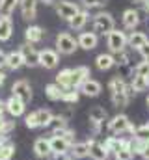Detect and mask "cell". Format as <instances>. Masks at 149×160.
<instances>
[{"instance_id":"27","label":"cell","mask_w":149,"mask_h":160,"mask_svg":"<svg viewBox=\"0 0 149 160\" xmlns=\"http://www.w3.org/2000/svg\"><path fill=\"white\" fill-rule=\"evenodd\" d=\"M88 21H90L88 11H86V9H80L73 19H71V21H67V22H69V28H71V30L78 32V30H82V28L86 26V22H88Z\"/></svg>"},{"instance_id":"5","label":"cell","mask_w":149,"mask_h":160,"mask_svg":"<svg viewBox=\"0 0 149 160\" xmlns=\"http://www.w3.org/2000/svg\"><path fill=\"white\" fill-rule=\"evenodd\" d=\"M106 47L110 50V54H119V52H125V48L129 47L127 45V34L119 28H114L110 34L106 36Z\"/></svg>"},{"instance_id":"3","label":"cell","mask_w":149,"mask_h":160,"mask_svg":"<svg viewBox=\"0 0 149 160\" xmlns=\"http://www.w3.org/2000/svg\"><path fill=\"white\" fill-rule=\"evenodd\" d=\"M52 119H54V114L49 108H39L24 118V125L28 128H41V127H50Z\"/></svg>"},{"instance_id":"32","label":"cell","mask_w":149,"mask_h":160,"mask_svg":"<svg viewBox=\"0 0 149 160\" xmlns=\"http://www.w3.org/2000/svg\"><path fill=\"white\" fill-rule=\"evenodd\" d=\"M21 0H0V17H9Z\"/></svg>"},{"instance_id":"1","label":"cell","mask_w":149,"mask_h":160,"mask_svg":"<svg viewBox=\"0 0 149 160\" xmlns=\"http://www.w3.org/2000/svg\"><path fill=\"white\" fill-rule=\"evenodd\" d=\"M108 89H110V99H112V104L116 108H125L131 101V97L134 95L131 84H127L125 80L121 78L119 75L114 77V78L108 82Z\"/></svg>"},{"instance_id":"51","label":"cell","mask_w":149,"mask_h":160,"mask_svg":"<svg viewBox=\"0 0 149 160\" xmlns=\"http://www.w3.org/2000/svg\"><path fill=\"white\" fill-rule=\"evenodd\" d=\"M146 102H147V106H149V95H147V99H146Z\"/></svg>"},{"instance_id":"53","label":"cell","mask_w":149,"mask_h":160,"mask_svg":"<svg viewBox=\"0 0 149 160\" xmlns=\"http://www.w3.org/2000/svg\"><path fill=\"white\" fill-rule=\"evenodd\" d=\"M146 125H147V128H149V121H147V123H146Z\"/></svg>"},{"instance_id":"17","label":"cell","mask_w":149,"mask_h":160,"mask_svg":"<svg viewBox=\"0 0 149 160\" xmlns=\"http://www.w3.org/2000/svg\"><path fill=\"white\" fill-rule=\"evenodd\" d=\"M78 91H80V95H86V97H99L101 91H103V86H101V82H97V80L88 78L80 88H78Z\"/></svg>"},{"instance_id":"25","label":"cell","mask_w":149,"mask_h":160,"mask_svg":"<svg viewBox=\"0 0 149 160\" xmlns=\"http://www.w3.org/2000/svg\"><path fill=\"white\" fill-rule=\"evenodd\" d=\"M114 65H116V56L110 54V52H103V54H99L95 58V67L99 71H108Z\"/></svg>"},{"instance_id":"41","label":"cell","mask_w":149,"mask_h":160,"mask_svg":"<svg viewBox=\"0 0 149 160\" xmlns=\"http://www.w3.org/2000/svg\"><path fill=\"white\" fill-rule=\"evenodd\" d=\"M138 52H140V56H142L144 60H147V58H149V41L142 47V48H138Z\"/></svg>"},{"instance_id":"29","label":"cell","mask_w":149,"mask_h":160,"mask_svg":"<svg viewBox=\"0 0 149 160\" xmlns=\"http://www.w3.org/2000/svg\"><path fill=\"white\" fill-rule=\"evenodd\" d=\"M64 91H65V89H62L56 82H52V84H47V86H45V95H47V99H49V101H52V102L62 101Z\"/></svg>"},{"instance_id":"8","label":"cell","mask_w":149,"mask_h":160,"mask_svg":"<svg viewBox=\"0 0 149 160\" xmlns=\"http://www.w3.org/2000/svg\"><path fill=\"white\" fill-rule=\"evenodd\" d=\"M11 95L17 97V99H21L24 104H28V102L32 101V86H30V82L24 80V78L17 80V82L11 86Z\"/></svg>"},{"instance_id":"37","label":"cell","mask_w":149,"mask_h":160,"mask_svg":"<svg viewBox=\"0 0 149 160\" xmlns=\"http://www.w3.org/2000/svg\"><path fill=\"white\" fill-rule=\"evenodd\" d=\"M132 75H142V77H149V65L147 62L144 60V62H140L136 67H134V71H132Z\"/></svg>"},{"instance_id":"45","label":"cell","mask_w":149,"mask_h":160,"mask_svg":"<svg viewBox=\"0 0 149 160\" xmlns=\"http://www.w3.org/2000/svg\"><path fill=\"white\" fill-rule=\"evenodd\" d=\"M6 142H9V136H8V134H2V132H0V145H2V143H6Z\"/></svg>"},{"instance_id":"50","label":"cell","mask_w":149,"mask_h":160,"mask_svg":"<svg viewBox=\"0 0 149 160\" xmlns=\"http://www.w3.org/2000/svg\"><path fill=\"white\" fill-rule=\"evenodd\" d=\"M132 2H146V0H132Z\"/></svg>"},{"instance_id":"48","label":"cell","mask_w":149,"mask_h":160,"mask_svg":"<svg viewBox=\"0 0 149 160\" xmlns=\"http://www.w3.org/2000/svg\"><path fill=\"white\" fill-rule=\"evenodd\" d=\"M144 4H146V11H147V13H149V0H146Z\"/></svg>"},{"instance_id":"19","label":"cell","mask_w":149,"mask_h":160,"mask_svg":"<svg viewBox=\"0 0 149 160\" xmlns=\"http://www.w3.org/2000/svg\"><path fill=\"white\" fill-rule=\"evenodd\" d=\"M78 47L80 48H84V50H93L95 47H97V43H99V36L95 34V32H82L78 38Z\"/></svg>"},{"instance_id":"26","label":"cell","mask_w":149,"mask_h":160,"mask_svg":"<svg viewBox=\"0 0 149 160\" xmlns=\"http://www.w3.org/2000/svg\"><path fill=\"white\" fill-rule=\"evenodd\" d=\"M69 155L76 160L90 157V142H88V140H86V142H74L73 145H71Z\"/></svg>"},{"instance_id":"36","label":"cell","mask_w":149,"mask_h":160,"mask_svg":"<svg viewBox=\"0 0 149 160\" xmlns=\"http://www.w3.org/2000/svg\"><path fill=\"white\" fill-rule=\"evenodd\" d=\"M132 136H134V138H138V140H144V142H147V143H149V128H147V125L136 127Z\"/></svg>"},{"instance_id":"33","label":"cell","mask_w":149,"mask_h":160,"mask_svg":"<svg viewBox=\"0 0 149 160\" xmlns=\"http://www.w3.org/2000/svg\"><path fill=\"white\" fill-rule=\"evenodd\" d=\"M15 157V145L11 142H6L0 145V160H11Z\"/></svg>"},{"instance_id":"10","label":"cell","mask_w":149,"mask_h":160,"mask_svg":"<svg viewBox=\"0 0 149 160\" xmlns=\"http://www.w3.org/2000/svg\"><path fill=\"white\" fill-rule=\"evenodd\" d=\"M19 50H21V54L24 58V65H28V67H37L39 65V50H37L32 43H26L24 41L19 47Z\"/></svg>"},{"instance_id":"34","label":"cell","mask_w":149,"mask_h":160,"mask_svg":"<svg viewBox=\"0 0 149 160\" xmlns=\"http://www.w3.org/2000/svg\"><path fill=\"white\" fill-rule=\"evenodd\" d=\"M78 99H80V91L78 89H65L64 97H62V102H65V104H76Z\"/></svg>"},{"instance_id":"6","label":"cell","mask_w":149,"mask_h":160,"mask_svg":"<svg viewBox=\"0 0 149 160\" xmlns=\"http://www.w3.org/2000/svg\"><path fill=\"white\" fill-rule=\"evenodd\" d=\"M78 48V41L74 39L69 32H60L56 36V52L64 56H71Z\"/></svg>"},{"instance_id":"23","label":"cell","mask_w":149,"mask_h":160,"mask_svg":"<svg viewBox=\"0 0 149 160\" xmlns=\"http://www.w3.org/2000/svg\"><path fill=\"white\" fill-rule=\"evenodd\" d=\"M45 38V30L41 28V26H37V24H30L26 30H24V39L26 43H32V45H37V43H41Z\"/></svg>"},{"instance_id":"40","label":"cell","mask_w":149,"mask_h":160,"mask_svg":"<svg viewBox=\"0 0 149 160\" xmlns=\"http://www.w3.org/2000/svg\"><path fill=\"white\" fill-rule=\"evenodd\" d=\"M116 65H129V56L125 54V52H119V54H116Z\"/></svg>"},{"instance_id":"44","label":"cell","mask_w":149,"mask_h":160,"mask_svg":"<svg viewBox=\"0 0 149 160\" xmlns=\"http://www.w3.org/2000/svg\"><path fill=\"white\" fill-rule=\"evenodd\" d=\"M140 157H142V158H144V160H149V143H147V147L144 149V153H142Z\"/></svg>"},{"instance_id":"35","label":"cell","mask_w":149,"mask_h":160,"mask_svg":"<svg viewBox=\"0 0 149 160\" xmlns=\"http://www.w3.org/2000/svg\"><path fill=\"white\" fill-rule=\"evenodd\" d=\"M132 157H134V153L131 151L129 143H127V145H123L117 153H114V160H132Z\"/></svg>"},{"instance_id":"14","label":"cell","mask_w":149,"mask_h":160,"mask_svg":"<svg viewBox=\"0 0 149 160\" xmlns=\"http://www.w3.org/2000/svg\"><path fill=\"white\" fill-rule=\"evenodd\" d=\"M34 155L37 158H43V160L52 158V149H50V140L49 138L41 136L34 142Z\"/></svg>"},{"instance_id":"4","label":"cell","mask_w":149,"mask_h":160,"mask_svg":"<svg viewBox=\"0 0 149 160\" xmlns=\"http://www.w3.org/2000/svg\"><path fill=\"white\" fill-rule=\"evenodd\" d=\"M116 28V21L108 11H101L93 17V32L97 36H108L112 30Z\"/></svg>"},{"instance_id":"2","label":"cell","mask_w":149,"mask_h":160,"mask_svg":"<svg viewBox=\"0 0 149 160\" xmlns=\"http://www.w3.org/2000/svg\"><path fill=\"white\" fill-rule=\"evenodd\" d=\"M106 128H108V132L114 134V136H121V134H134V128H136V127L131 123L129 116H125V114H116L114 118L108 119Z\"/></svg>"},{"instance_id":"46","label":"cell","mask_w":149,"mask_h":160,"mask_svg":"<svg viewBox=\"0 0 149 160\" xmlns=\"http://www.w3.org/2000/svg\"><path fill=\"white\" fill-rule=\"evenodd\" d=\"M4 82H6V73H4V71H0V86H2Z\"/></svg>"},{"instance_id":"7","label":"cell","mask_w":149,"mask_h":160,"mask_svg":"<svg viewBox=\"0 0 149 160\" xmlns=\"http://www.w3.org/2000/svg\"><path fill=\"white\" fill-rule=\"evenodd\" d=\"M49 140H50L52 158H60V157H67V155H69L71 145H73L69 140H65V138H62V136H54V134H50Z\"/></svg>"},{"instance_id":"54","label":"cell","mask_w":149,"mask_h":160,"mask_svg":"<svg viewBox=\"0 0 149 160\" xmlns=\"http://www.w3.org/2000/svg\"><path fill=\"white\" fill-rule=\"evenodd\" d=\"M0 104H4V102H2V99H0Z\"/></svg>"},{"instance_id":"15","label":"cell","mask_w":149,"mask_h":160,"mask_svg":"<svg viewBox=\"0 0 149 160\" xmlns=\"http://www.w3.org/2000/svg\"><path fill=\"white\" fill-rule=\"evenodd\" d=\"M121 21H123V26H125L127 30L134 32V30L138 28V24H140L142 17H140V11H138V9H134V8H129V9H125V11H123V17H121Z\"/></svg>"},{"instance_id":"21","label":"cell","mask_w":149,"mask_h":160,"mask_svg":"<svg viewBox=\"0 0 149 160\" xmlns=\"http://www.w3.org/2000/svg\"><path fill=\"white\" fill-rule=\"evenodd\" d=\"M129 143V138H123V136H108L105 142H103V145H105V149L114 155V153H117L123 145H127Z\"/></svg>"},{"instance_id":"22","label":"cell","mask_w":149,"mask_h":160,"mask_svg":"<svg viewBox=\"0 0 149 160\" xmlns=\"http://www.w3.org/2000/svg\"><path fill=\"white\" fill-rule=\"evenodd\" d=\"M23 65H24V58H23V54H21L19 48L6 54V67H8L9 71H17V69H21Z\"/></svg>"},{"instance_id":"13","label":"cell","mask_w":149,"mask_h":160,"mask_svg":"<svg viewBox=\"0 0 149 160\" xmlns=\"http://www.w3.org/2000/svg\"><path fill=\"white\" fill-rule=\"evenodd\" d=\"M6 112H8V116H11L13 119H17V118H21V116H24V112H26V104L21 101V99H17V97H9L6 102Z\"/></svg>"},{"instance_id":"28","label":"cell","mask_w":149,"mask_h":160,"mask_svg":"<svg viewBox=\"0 0 149 160\" xmlns=\"http://www.w3.org/2000/svg\"><path fill=\"white\" fill-rule=\"evenodd\" d=\"M71 73H73V69L71 67H65V69H62L58 75H56V84L62 88V89H73V82H71Z\"/></svg>"},{"instance_id":"49","label":"cell","mask_w":149,"mask_h":160,"mask_svg":"<svg viewBox=\"0 0 149 160\" xmlns=\"http://www.w3.org/2000/svg\"><path fill=\"white\" fill-rule=\"evenodd\" d=\"M64 160H76V158H73V157H67V158H64Z\"/></svg>"},{"instance_id":"30","label":"cell","mask_w":149,"mask_h":160,"mask_svg":"<svg viewBox=\"0 0 149 160\" xmlns=\"http://www.w3.org/2000/svg\"><path fill=\"white\" fill-rule=\"evenodd\" d=\"M13 34L11 17H0V41H8Z\"/></svg>"},{"instance_id":"39","label":"cell","mask_w":149,"mask_h":160,"mask_svg":"<svg viewBox=\"0 0 149 160\" xmlns=\"http://www.w3.org/2000/svg\"><path fill=\"white\" fill-rule=\"evenodd\" d=\"M82 4H84V8H101V6H105L106 4V0H80Z\"/></svg>"},{"instance_id":"11","label":"cell","mask_w":149,"mask_h":160,"mask_svg":"<svg viewBox=\"0 0 149 160\" xmlns=\"http://www.w3.org/2000/svg\"><path fill=\"white\" fill-rule=\"evenodd\" d=\"M60 63V54L52 48H43L39 50V65L45 69H56Z\"/></svg>"},{"instance_id":"12","label":"cell","mask_w":149,"mask_h":160,"mask_svg":"<svg viewBox=\"0 0 149 160\" xmlns=\"http://www.w3.org/2000/svg\"><path fill=\"white\" fill-rule=\"evenodd\" d=\"M78 11H80V8H78L74 2H69V0H60V2H56V13H58V17H62L64 21H71Z\"/></svg>"},{"instance_id":"47","label":"cell","mask_w":149,"mask_h":160,"mask_svg":"<svg viewBox=\"0 0 149 160\" xmlns=\"http://www.w3.org/2000/svg\"><path fill=\"white\" fill-rule=\"evenodd\" d=\"M37 2H43V4H49V6H50V4H54L56 0H37Z\"/></svg>"},{"instance_id":"24","label":"cell","mask_w":149,"mask_h":160,"mask_svg":"<svg viewBox=\"0 0 149 160\" xmlns=\"http://www.w3.org/2000/svg\"><path fill=\"white\" fill-rule=\"evenodd\" d=\"M147 41H149V38H147L146 32H138V30H134V32H131V34L127 36V45H129L131 48H134V50L142 48Z\"/></svg>"},{"instance_id":"20","label":"cell","mask_w":149,"mask_h":160,"mask_svg":"<svg viewBox=\"0 0 149 160\" xmlns=\"http://www.w3.org/2000/svg\"><path fill=\"white\" fill-rule=\"evenodd\" d=\"M21 15L24 21H34L37 15V0H21L19 2Z\"/></svg>"},{"instance_id":"43","label":"cell","mask_w":149,"mask_h":160,"mask_svg":"<svg viewBox=\"0 0 149 160\" xmlns=\"http://www.w3.org/2000/svg\"><path fill=\"white\" fill-rule=\"evenodd\" d=\"M6 104H0V119H6Z\"/></svg>"},{"instance_id":"52","label":"cell","mask_w":149,"mask_h":160,"mask_svg":"<svg viewBox=\"0 0 149 160\" xmlns=\"http://www.w3.org/2000/svg\"><path fill=\"white\" fill-rule=\"evenodd\" d=\"M146 62H147V65H149V58H147V60H146Z\"/></svg>"},{"instance_id":"38","label":"cell","mask_w":149,"mask_h":160,"mask_svg":"<svg viewBox=\"0 0 149 160\" xmlns=\"http://www.w3.org/2000/svg\"><path fill=\"white\" fill-rule=\"evenodd\" d=\"M15 128V121H8V119H0V132L2 134H8Z\"/></svg>"},{"instance_id":"18","label":"cell","mask_w":149,"mask_h":160,"mask_svg":"<svg viewBox=\"0 0 149 160\" xmlns=\"http://www.w3.org/2000/svg\"><path fill=\"white\" fill-rule=\"evenodd\" d=\"M88 142H90V158L91 160H108L110 153L105 149V145L101 142H97L95 138H91Z\"/></svg>"},{"instance_id":"16","label":"cell","mask_w":149,"mask_h":160,"mask_svg":"<svg viewBox=\"0 0 149 160\" xmlns=\"http://www.w3.org/2000/svg\"><path fill=\"white\" fill-rule=\"evenodd\" d=\"M91 77V71H90V67H86V65H78V67H74L73 73H71V82H73V89H78L86 80Z\"/></svg>"},{"instance_id":"9","label":"cell","mask_w":149,"mask_h":160,"mask_svg":"<svg viewBox=\"0 0 149 160\" xmlns=\"http://www.w3.org/2000/svg\"><path fill=\"white\" fill-rule=\"evenodd\" d=\"M88 119H90L91 127H93V134H99L103 125H105V121H108V112L103 106H93L90 110V114H88Z\"/></svg>"},{"instance_id":"42","label":"cell","mask_w":149,"mask_h":160,"mask_svg":"<svg viewBox=\"0 0 149 160\" xmlns=\"http://www.w3.org/2000/svg\"><path fill=\"white\" fill-rule=\"evenodd\" d=\"M6 54H8V52H4V50L0 48V71H2V67H6Z\"/></svg>"},{"instance_id":"31","label":"cell","mask_w":149,"mask_h":160,"mask_svg":"<svg viewBox=\"0 0 149 160\" xmlns=\"http://www.w3.org/2000/svg\"><path fill=\"white\" fill-rule=\"evenodd\" d=\"M131 88L134 93H140V91H146L149 88V77H142V75H132L131 80Z\"/></svg>"}]
</instances>
